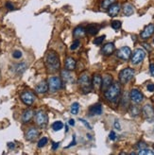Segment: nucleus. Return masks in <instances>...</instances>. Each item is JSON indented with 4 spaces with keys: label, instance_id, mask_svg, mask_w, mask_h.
Returning <instances> with one entry per match:
<instances>
[{
    "label": "nucleus",
    "instance_id": "1a4fd4ad",
    "mask_svg": "<svg viewBox=\"0 0 154 155\" xmlns=\"http://www.w3.org/2000/svg\"><path fill=\"white\" fill-rule=\"evenodd\" d=\"M131 55V50L129 46H122L116 52V56L123 61H128Z\"/></svg>",
    "mask_w": 154,
    "mask_h": 155
},
{
    "label": "nucleus",
    "instance_id": "c03bdc74",
    "mask_svg": "<svg viewBox=\"0 0 154 155\" xmlns=\"http://www.w3.org/2000/svg\"><path fill=\"white\" fill-rule=\"evenodd\" d=\"M147 88V90L150 91V92H153V91H154V84H153V83L148 84Z\"/></svg>",
    "mask_w": 154,
    "mask_h": 155
},
{
    "label": "nucleus",
    "instance_id": "f257e3e1",
    "mask_svg": "<svg viewBox=\"0 0 154 155\" xmlns=\"http://www.w3.org/2000/svg\"><path fill=\"white\" fill-rule=\"evenodd\" d=\"M45 64H47V70L51 72V73L58 71L61 65L58 54L53 52V51H49L47 56H45Z\"/></svg>",
    "mask_w": 154,
    "mask_h": 155
},
{
    "label": "nucleus",
    "instance_id": "6ab92c4d",
    "mask_svg": "<svg viewBox=\"0 0 154 155\" xmlns=\"http://www.w3.org/2000/svg\"><path fill=\"white\" fill-rule=\"evenodd\" d=\"M34 116V112L33 110H26L24 113H23V115H22V120L24 123H28L29 122L30 120H31V118L33 117Z\"/></svg>",
    "mask_w": 154,
    "mask_h": 155
},
{
    "label": "nucleus",
    "instance_id": "5701e85b",
    "mask_svg": "<svg viewBox=\"0 0 154 155\" xmlns=\"http://www.w3.org/2000/svg\"><path fill=\"white\" fill-rule=\"evenodd\" d=\"M85 33H86V30H85V29L82 28V27H78V28H76V29H74V31H73V35H74L75 38H81V37H84Z\"/></svg>",
    "mask_w": 154,
    "mask_h": 155
},
{
    "label": "nucleus",
    "instance_id": "423d86ee",
    "mask_svg": "<svg viewBox=\"0 0 154 155\" xmlns=\"http://www.w3.org/2000/svg\"><path fill=\"white\" fill-rule=\"evenodd\" d=\"M35 122L41 128H45L48 123V116L43 111H39L35 113Z\"/></svg>",
    "mask_w": 154,
    "mask_h": 155
},
{
    "label": "nucleus",
    "instance_id": "c756f323",
    "mask_svg": "<svg viewBox=\"0 0 154 155\" xmlns=\"http://www.w3.org/2000/svg\"><path fill=\"white\" fill-rule=\"evenodd\" d=\"M139 155H154V151L150 148H145L143 149H140V151L138 152Z\"/></svg>",
    "mask_w": 154,
    "mask_h": 155
},
{
    "label": "nucleus",
    "instance_id": "a211bd4d",
    "mask_svg": "<svg viewBox=\"0 0 154 155\" xmlns=\"http://www.w3.org/2000/svg\"><path fill=\"white\" fill-rule=\"evenodd\" d=\"M90 116H100L102 113V106L100 104H95L89 108Z\"/></svg>",
    "mask_w": 154,
    "mask_h": 155
},
{
    "label": "nucleus",
    "instance_id": "6e6552de",
    "mask_svg": "<svg viewBox=\"0 0 154 155\" xmlns=\"http://www.w3.org/2000/svg\"><path fill=\"white\" fill-rule=\"evenodd\" d=\"M143 116L147 121H154V109L150 104H146L143 107Z\"/></svg>",
    "mask_w": 154,
    "mask_h": 155
},
{
    "label": "nucleus",
    "instance_id": "a19ab883",
    "mask_svg": "<svg viewBox=\"0 0 154 155\" xmlns=\"http://www.w3.org/2000/svg\"><path fill=\"white\" fill-rule=\"evenodd\" d=\"M114 127L116 129V130H118V131H120V130H121V126H120V124H119L118 120H115V121Z\"/></svg>",
    "mask_w": 154,
    "mask_h": 155
},
{
    "label": "nucleus",
    "instance_id": "a18cd8bd",
    "mask_svg": "<svg viewBox=\"0 0 154 155\" xmlns=\"http://www.w3.org/2000/svg\"><path fill=\"white\" fill-rule=\"evenodd\" d=\"M150 71L151 76L154 77V64H151L150 65Z\"/></svg>",
    "mask_w": 154,
    "mask_h": 155
},
{
    "label": "nucleus",
    "instance_id": "b1692460",
    "mask_svg": "<svg viewBox=\"0 0 154 155\" xmlns=\"http://www.w3.org/2000/svg\"><path fill=\"white\" fill-rule=\"evenodd\" d=\"M123 12H124L125 15H127V16H131V15L133 14V12H134V9H133L132 5L127 3L125 4L124 6H123Z\"/></svg>",
    "mask_w": 154,
    "mask_h": 155
},
{
    "label": "nucleus",
    "instance_id": "e433bc0d",
    "mask_svg": "<svg viewBox=\"0 0 154 155\" xmlns=\"http://www.w3.org/2000/svg\"><path fill=\"white\" fill-rule=\"evenodd\" d=\"M12 56H13V58H15V59H20L22 57V52L20 50H16L12 53Z\"/></svg>",
    "mask_w": 154,
    "mask_h": 155
},
{
    "label": "nucleus",
    "instance_id": "9d476101",
    "mask_svg": "<svg viewBox=\"0 0 154 155\" xmlns=\"http://www.w3.org/2000/svg\"><path fill=\"white\" fill-rule=\"evenodd\" d=\"M21 99L22 101L25 103L26 105L28 106H31L34 101H35V96L32 94L31 92H28V91H25L21 94Z\"/></svg>",
    "mask_w": 154,
    "mask_h": 155
},
{
    "label": "nucleus",
    "instance_id": "4c0bfd02",
    "mask_svg": "<svg viewBox=\"0 0 154 155\" xmlns=\"http://www.w3.org/2000/svg\"><path fill=\"white\" fill-rule=\"evenodd\" d=\"M80 121L81 123H83V125H84L87 129H89V130H91V129H92V126H91L90 124H89L88 122H87L85 119H83V118H80Z\"/></svg>",
    "mask_w": 154,
    "mask_h": 155
},
{
    "label": "nucleus",
    "instance_id": "2f4dec72",
    "mask_svg": "<svg viewBox=\"0 0 154 155\" xmlns=\"http://www.w3.org/2000/svg\"><path fill=\"white\" fill-rule=\"evenodd\" d=\"M105 37H106L105 35L99 36V37H97V38H96V39L94 40V42H93V43H94L95 45H101L102 42H103V41L105 40Z\"/></svg>",
    "mask_w": 154,
    "mask_h": 155
},
{
    "label": "nucleus",
    "instance_id": "ea45409f",
    "mask_svg": "<svg viewBox=\"0 0 154 155\" xmlns=\"http://www.w3.org/2000/svg\"><path fill=\"white\" fill-rule=\"evenodd\" d=\"M137 148H139V151L140 149H143V148H147V145L144 143V142H140L139 144L137 145Z\"/></svg>",
    "mask_w": 154,
    "mask_h": 155
},
{
    "label": "nucleus",
    "instance_id": "37998d69",
    "mask_svg": "<svg viewBox=\"0 0 154 155\" xmlns=\"http://www.w3.org/2000/svg\"><path fill=\"white\" fill-rule=\"evenodd\" d=\"M6 7H7V9H9V10H13V9H14L13 5H12L11 2H7V3H6Z\"/></svg>",
    "mask_w": 154,
    "mask_h": 155
},
{
    "label": "nucleus",
    "instance_id": "7ed1b4c3",
    "mask_svg": "<svg viewBox=\"0 0 154 155\" xmlns=\"http://www.w3.org/2000/svg\"><path fill=\"white\" fill-rule=\"evenodd\" d=\"M79 85L80 87L81 88V90L83 91L84 94H86V93H89L91 90H92V81L90 80V77L88 76V74H82L79 79Z\"/></svg>",
    "mask_w": 154,
    "mask_h": 155
},
{
    "label": "nucleus",
    "instance_id": "58836bf2",
    "mask_svg": "<svg viewBox=\"0 0 154 155\" xmlns=\"http://www.w3.org/2000/svg\"><path fill=\"white\" fill-rule=\"evenodd\" d=\"M109 138L111 139L112 141H115V139H116V134L115 132H110V135H109Z\"/></svg>",
    "mask_w": 154,
    "mask_h": 155
},
{
    "label": "nucleus",
    "instance_id": "20e7f679",
    "mask_svg": "<svg viewBox=\"0 0 154 155\" xmlns=\"http://www.w3.org/2000/svg\"><path fill=\"white\" fill-rule=\"evenodd\" d=\"M48 90L51 92H57L63 87V81L59 77H50L48 79Z\"/></svg>",
    "mask_w": 154,
    "mask_h": 155
},
{
    "label": "nucleus",
    "instance_id": "7c9ffc66",
    "mask_svg": "<svg viewBox=\"0 0 154 155\" xmlns=\"http://www.w3.org/2000/svg\"><path fill=\"white\" fill-rule=\"evenodd\" d=\"M115 0H103V2L101 4V7L103 9H108L112 4H114Z\"/></svg>",
    "mask_w": 154,
    "mask_h": 155
},
{
    "label": "nucleus",
    "instance_id": "dca6fc26",
    "mask_svg": "<svg viewBox=\"0 0 154 155\" xmlns=\"http://www.w3.org/2000/svg\"><path fill=\"white\" fill-rule=\"evenodd\" d=\"M35 91L38 93V94H45L48 91V83L45 81H41L40 83H38L35 87Z\"/></svg>",
    "mask_w": 154,
    "mask_h": 155
},
{
    "label": "nucleus",
    "instance_id": "72a5a7b5",
    "mask_svg": "<svg viewBox=\"0 0 154 155\" xmlns=\"http://www.w3.org/2000/svg\"><path fill=\"white\" fill-rule=\"evenodd\" d=\"M122 105L124 107L129 105V95H128V93H125L124 97H122Z\"/></svg>",
    "mask_w": 154,
    "mask_h": 155
},
{
    "label": "nucleus",
    "instance_id": "de8ad7c7",
    "mask_svg": "<svg viewBox=\"0 0 154 155\" xmlns=\"http://www.w3.org/2000/svg\"><path fill=\"white\" fill-rule=\"evenodd\" d=\"M148 45V44L144 43V44H143V46H144V48H147V50H151V48H150V45Z\"/></svg>",
    "mask_w": 154,
    "mask_h": 155
},
{
    "label": "nucleus",
    "instance_id": "412c9836",
    "mask_svg": "<svg viewBox=\"0 0 154 155\" xmlns=\"http://www.w3.org/2000/svg\"><path fill=\"white\" fill-rule=\"evenodd\" d=\"M61 78H63V80L66 81V82H70V83L74 82V78H73V76L71 75L69 70H67V69L61 71Z\"/></svg>",
    "mask_w": 154,
    "mask_h": 155
},
{
    "label": "nucleus",
    "instance_id": "aec40b11",
    "mask_svg": "<svg viewBox=\"0 0 154 155\" xmlns=\"http://www.w3.org/2000/svg\"><path fill=\"white\" fill-rule=\"evenodd\" d=\"M101 83H102V78L97 74L94 75L93 80H92V85L94 86V88L96 89L101 88Z\"/></svg>",
    "mask_w": 154,
    "mask_h": 155
},
{
    "label": "nucleus",
    "instance_id": "a878e982",
    "mask_svg": "<svg viewBox=\"0 0 154 155\" xmlns=\"http://www.w3.org/2000/svg\"><path fill=\"white\" fill-rule=\"evenodd\" d=\"M26 68H27V64H26L25 63H21V64H18L15 65L14 71L16 74H22L26 70Z\"/></svg>",
    "mask_w": 154,
    "mask_h": 155
},
{
    "label": "nucleus",
    "instance_id": "49530a36",
    "mask_svg": "<svg viewBox=\"0 0 154 155\" xmlns=\"http://www.w3.org/2000/svg\"><path fill=\"white\" fill-rule=\"evenodd\" d=\"M75 145H76V136L74 135V136H73V141H72V143L69 145V146H68L67 148H70V147H72V146H75Z\"/></svg>",
    "mask_w": 154,
    "mask_h": 155
},
{
    "label": "nucleus",
    "instance_id": "0eeeda50",
    "mask_svg": "<svg viewBox=\"0 0 154 155\" xmlns=\"http://www.w3.org/2000/svg\"><path fill=\"white\" fill-rule=\"evenodd\" d=\"M146 57V51L142 48H137L133 52L131 56V64H139L142 63L143 60L145 59Z\"/></svg>",
    "mask_w": 154,
    "mask_h": 155
},
{
    "label": "nucleus",
    "instance_id": "c85d7f7f",
    "mask_svg": "<svg viewBox=\"0 0 154 155\" xmlns=\"http://www.w3.org/2000/svg\"><path fill=\"white\" fill-rule=\"evenodd\" d=\"M130 113L132 116H139V113H140V109L136 105H133L131 107Z\"/></svg>",
    "mask_w": 154,
    "mask_h": 155
},
{
    "label": "nucleus",
    "instance_id": "473e14b6",
    "mask_svg": "<svg viewBox=\"0 0 154 155\" xmlns=\"http://www.w3.org/2000/svg\"><path fill=\"white\" fill-rule=\"evenodd\" d=\"M47 142H48V140H47V137L41 138L40 140H39V142H38V147H39V148H43V147H45V145L47 144Z\"/></svg>",
    "mask_w": 154,
    "mask_h": 155
},
{
    "label": "nucleus",
    "instance_id": "4468645a",
    "mask_svg": "<svg viewBox=\"0 0 154 155\" xmlns=\"http://www.w3.org/2000/svg\"><path fill=\"white\" fill-rule=\"evenodd\" d=\"M112 83V77L110 75H105L102 79V83H101V89L103 91H106Z\"/></svg>",
    "mask_w": 154,
    "mask_h": 155
},
{
    "label": "nucleus",
    "instance_id": "f3484780",
    "mask_svg": "<svg viewBox=\"0 0 154 155\" xmlns=\"http://www.w3.org/2000/svg\"><path fill=\"white\" fill-rule=\"evenodd\" d=\"M115 45L112 43H108L106 44L103 48L101 49V52L103 55H106V56H109L111 54H112V52L115 51Z\"/></svg>",
    "mask_w": 154,
    "mask_h": 155
},
{
    "label": "nucleus",
    "instance_id": "2eb2a0df",
    "mask_svg": "<svg viewBox=\"0 0 154 155\" xmlns=\"http://www.w3.org/2000/svg\"><path fill=\"white\" fill-rule=\"evenodd\" d=\"M108 9H109L108 10V13H109V15L112 17H114V16H116V15L118 14V12H120V5L117 3H114Z\"/></svg>",
    "mask_w": 154,
    "mask_h": 155
},
{
    "label": "nucleus",
    "instance_id": "f704fd0d",
    "mask_svg": "<svg viewBox=\"0 0 154 155\" xmlns=\"http://www.w3.org/2000/svg\"><path fill=\"white\" fill-rule=\"evenodd\" d=\"M112 28L114 29H115V30H118L121 28V22L117 21V20H115V21H112Z\"/></svg>",
    "mask_w": 154,
    "mask_h": 155
},
{
    "label": "nucleus",
    "instance_id": "79ce46f5",
    "mask_svg": "<svg viewBox=\"0 0 154 155\" xmlns=\"http://www.w3.org/2000/svg\"><path fill=\"white\" fill-rule=\"evenodd\" d=\"M59 146H60V143L58 142H54L53 143V145H52V149H53V151H56V149H57L58 148H59Z\"/></svg>",
    "mask_w": 154,
    "mask_h": 155
},
{
    "label": "nucleus",
    "instance_id": "cd10ccee",
    "mask_svg": "<svg viewBox=\"0 0 154 155\" xmlns=\"http://www.w3.org/2000/svg\"><path fill=\"white\" fill-rule=\"evenodd\" d=\"M63 128V124L61 121H56L52 124V129L54 131L58 132V131H61V129Z\"/></svg>",
    "mask_w": 154,
    "mask_h": 155
},
{
    "label": "nucleus",
    "instance_id": "ddd939ff",
    "mask_svg": "<svg viewBox=\"0 0 154 155\" xmlns=\"http://www.w3.org/2000/svg\"><path fill=\"white\" fill-rule=\"evenodd\" d=\"M39 135V131L36 128H30L26 133V139L28 141H34Z\"/></svg>",
    "mask_w": 154,
    "mask_h": 155
},
{
    "label": "nucleus",
    "instance_id": "3c124183",
    "mask_svg": "<svg viewBox=\"0 0 154 155\" xmlns=\"http://www.w3.org/2000/svg\"><path fill=\"white\" fill-rule=\"evenodd\" d=\"M65 132H68V127H67V126H65Z\"/></svg>",
    "mask_w": 154,
    "mask_h": 155
},
{
    "label": "nucleus",
    "instance_id": "39448f33",
    "mask_svg": "<svg viewBox=\"0 0 154 155\" xmlns=\"http://www.w3.org/2000/svg\"><path fill=\"white\" fill-rule=\"evenodd\" d=\"M134 76V70L131 68H125L119 73V81L122 84L128 83Z\"/></svg>",
    "mask_w": 154,
    "mask_h": 155
},
{
    "label": "nucleus",
    "instance_id": "bb28decb",
    "mask_svg": "<svg viewBox=\"0 0 154 155\" xmlns=\"http://www.w3.org/2000/svg\"><path fill=\"white\" fill-rule=\"evenodd\" d=\"M79 110H80V104L78 102H74L71 105V113L72 115H78Z\"/></svg>",
    "mask_w": 154,
    "mask_h": 155
},
{
    "label": "nucleus",
    "instance_id": "9b49d317",
    "mask_svg": "<svg viewBox=\"0 0 154 155\" xmlns=\"http://www.w3.org/2000/svg\"><path fill=\"white\" fill-rule=\"evenodd\" d=\"M131 99L134 103H141L144 99V96L138 89H132L130 93Z\"/></svg>",
    "mask_w": 154,
    "mask_h": 155
},
{
    "label": "nucleus",
    "instance_id": "09e8293b",
    "mask_svg": "<svg viewBox=\"0 0 154 155\" xmlns=\"http://www.w3.org/2000/svg\"><path fill=\"white\" fill-rule=\"evenodd\" d=\"M69 125L70 126H74L75 125V120L74 119H70L69 120Z\"/></svg>",
    "mask_w": 154,
    "mask_h": 155
},
{
    "label": "nucleus",
    "instance_id": "c9c22d12",
    "mask_svg": "<svg viewBox=\"0 0 154 155\" xmlns=\"http://www.w3.org/2000/svg\"><path fill=\"white\" fill-rule=\"evenodd\" d=\"M80 41L79 40H75L74 42H73V44L71 45V46H70V49L71 50H75V49H77L80 46Z\"/></svg>",
    "mask_w": 154,
    "mask_h": 155
},
{
    "label": "nucleus",
    "instance_id": "603ef678",
    "mask_svg": "<svg viewBox=\"0 0 154 155\" xmlns=\"http://www.w3.org/2000/svg\"><path fill=\"white\" fill-rule=\"evenodd\" d=\"M153 43H154V39H153Z\"/></svg>",
    "mask_w": 154,
    "mask_h": 155
},
{
    "label": "nucleus",
    "instance_id": "4be33fe9",
    "mask_svg": "<svg viewBox=\"0 0 154 155\" xmlns=\"http://www.w3.org/2000/svg\"><path fill=\"white\" fill-rule=\"evenodd\" d=\"M75 67H76V61L73 58L68 57V58L65 59V69L71 71V70H74Z\"/></svg>",
    "mask_w": 154,
    "mask_h": 155
},
{
    "label": "nucleus",
    "instance_id": "393cba45",
    "mask_svg": "<svg viewBox=\"0 0 154 155\" xmlns=\"http://www.w3.org/2000/svg\"><path fill=\"white\" fill-rule=\"evenodd\" d=\"M99 28L97 27L96 25H94V24L89 25L88 27L86 28V32L90 35H96L97 32H99Z\"/></svg>",
    "mask_w": 154,
    "mask_h": 155
},
{
    "label": "nucleus",
    "instance_id": "f03ea898",
    "mask_svg": "<svg viewBox=\"0 0 154 155\" xmlns=\"http://www.w3.org/2000/svg\"><path fill=\"white\" fill-rule=\"evenodd\" d=\"M121 93V85L119 82H115L105 91V97L108 101L115 103L119 99Z\"/></svg>",
    "mask_w": 154,
    "mask_h": 155
},
{
    "label": "nucleus",
    "instance_id": "8fccbe9b",
    "mask_svg": "<svg viewBox=\"0 0 154 155\" xmlns=\"http://www.w3.org/2000/svg\"><path fill=\"white\" fill-rule=\"evenodd\" d=\"M8 147H9V148H14L15 146H14L13 143H9V144H8Z\"/></svg>",
    "mask_w": 154,
    "mask_h": 155
},
{
    "label": "nucleus",
    "instance_id": "f8f14e48",
    "mask_svg": "<svg viewBox=\"0 0 154 155\" xmlns=\"http://www.w3.org/2000/svg\"><path fill=\"white\" fill-rule=\"evenodd\" d=\"M154 33V24H150L147 25V27L144 29V30L141 32V38L146 40L148 39L150 37H151V35Z\"/></svg>",
    "mask_w": 154,
    "mask_h": 155
}]
</instances>
